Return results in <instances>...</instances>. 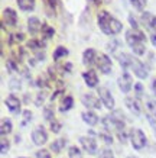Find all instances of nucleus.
Returning a JSON list of instances; mask_svg holds the SVG:
<instances>
[{
	"mask_svg": "<svg viewBox=\"0 0 156 158\" xmlns=\"http://www.w3.org/2000/svg\"><path fill=\"white\" fill-rule=\"evenodd\" d=\"M2 20H3V26H16V23H18V13L12 7H6L3 10Z\"/></svg>",
	"mask_w": 156,
	"mask_h": 158,
	"instance_id": "10",
	"label": "nucleus"
},
{
	"mask_svg": "<svg viewBox=\"0 0 156 158\" xmlns=\"http://www.w3.org/2000/svg\"><path fill=\"white\" fill-rule=\"evenodd\" d=\"M95 65L103 74H110L111 73V68H113V64H111V60L109 58V55L100 52L97 54V60H95Z\"/></svg>",
	"mask_w": 156,
	"mask_h": 158,
	"instance_id": "4",
	"label": "nucleus"
},
{
	"mask_svg": "<svg viewBox=\"0 0 156 158\" xmlns=\"http://www.w3.org/2000/svg\"><path fill=\"white\" fill-rule=\"evenodd\" d=\"M65 144H66L65 138L57 139V141H54V142L51 144V149H52V151H54L55 154H59V152H61V149L65 147Z\"/></svg>",
	"mask_w": 156,
	"mask_h": 158,
	"instance_id": "25",
	"label": "nucleus"
},
{
	"mask_svg": "<svg viewBox=\"0 0 156 158\" xmlns=\"http://www.w3.org/2000/svg\"><path fill=\"white\" fill-rule=\"evenodd\" d=\"M13 129V125H12V120L7 119V118H3L2 119V123H0V134L2 136H5V135L10 134Z\"/></svg>",
	"mask_w": 156,
	"mask_h": 158,
	"instance_id": "21",
	"label": "nucleus"
},
{
	"mask_svg": "<svg viewBox=\"0 0 156 158\" xmlns=\"http://www.w3.org/2000/svg\"><path fill=\"white\" fill-rule=\"evenodd\" d=\"M43 2H45L46 7H49L52 12H54V10H55V7L58 6V0H43Z\"/></svg>",
	"mask_w": 156,
	"mask_h": 158,
	"instance_id": "42",
	"label": "nucleus"
},
{
	"mask_svg": "<svg viewBox=\"0 0 156 158\" xmlns=\"http://www.w3.org/2000/svg\"><path fill=\"white\" fill-rule=\"evenodd\" d=\"M35 57H36V60H38V61H43V60H45V52L38 51V52H35Z\"/></svg>",
	"mask_w": 156,
	"mask_h": 158,
	"instance_id": "46",
	"label": "nucleus"
},
{
	"mask_svg": "<svg viewBox=\"0 0 156 158\" xmlns=\"http://www.w3.org/2000/svg\"><path fill=\"white\" fill-rule=\"evenodd\" d=\"M9 148H10L9 141H7L5 136H2V139H0V151H2V154H7Z\"/></svg>",
	"mask_w": 156,
	"mask_h": 158,
	"instance_id": "32",
	"label": "nucleus"
},
{
	"mask_svg": "<svg viewBox=\"0 0 156 158\" xmlns=\"http://www.w3.org/2000/svg\"><path fill=\"white\" fill-rule=\"evenodd\" d=\"M132 58H133V55H130V54H126V52H122V54H118V55H117L118 64L122 65V68H123V70H127V68H130Z\"/></svg>",
	"mask_w": 156,
	"mask_h": 158,
	"instance_id": "19",
	"label": "nucleus"
},
{
	"mask_svg": "<svg viewBox=\"0 0 156 158\" xmlns=\"http://www.w3.org/2000/svg\"><path fill=\"white\" fill-rule=\"evenodd\" d=\"M117 86H118V89H120V90L123 91L124 94H127L129 91L132 90V87H133V78H132V76H130L129 73H123L122 76L118 77Z\"/></svg>",
	"mask_w": 156,
	"mask_h": 158,
	"instance_id": "9",
	"label": "nucleus"
},
{
	"mask_svg": "<svg viewBox=\"0 0 156 158\" xmlns=\"http://www.w3.org/2000/svg\"><path fill=\"white\" fill-rule=\"evenodd\" d=\"M124 103H126L127 109L132 112L133 115L139 116L142 113V106H140V102H139L137 97H126V99H124Z\"/></svg>",
	"mask_w": 156,
	"mask_h": 158,
	"instance_id": "13",
	"label": "nucleus"
},
{
	"mask_svg": "<svg viewBox=\"0 0 156 158\" xmlns=\"http://www.w3.org/2000/svg\"><path fill=\"white\" fill-rule=\"evenodd\" d=\"M152 91H153V94L156 96V78L152 80Z\"/></svg>",
	"mask_w": 156,
	"mask_h": 158,
	"instance_id": "47",
	"label": "nucleus"
},
{
	"mask_svg": "<svg viewBox=\"0 0 156 158\" xmlns=\"http://www.w3.org/2000/svg\"><path fill=\"white\" fill-rule=\"evenodd\" d=\"M41 29H42V23H41V20L38 19V18H29L28 19V31L30 32L32 35L38 34V32H41Z\"/></svg>",
	"mask_w": 156,
	"mask_h": 158,
	"instance_id": "18",
	"label": "nucleus"
},
{
	"mask_svg": "<svg viewBox=\"0 0 156 158\" xmlns=\"http://www.w3.org/2000/svg\"><path fill=\"white\" fill-rule=\"evenodd\" d=\"M129 22L132 25V29H139V25H137V20L133 15H129Z\"/></svg>",
	"mask_w": 156,
	"mask_h": 158,
	"instance_id": "44",
	"label": "nucleus"
},
{
	"mask_svg": "<svg viewBox=\"0 0 156 158\" xmlns=\"http://www.w3.org/2000/svg\"><path fill=\"white\" fill-rule=\"evenodd\" d=\"M129 139H130V142H132V147L134 149H143L146 147V135L143 132L142 129H139V128H132L130 132H129Z\"/></svg>",
	"mask_w": 156,
	"mask_h": 158,
	"instance_id": "3",
	"label": "nucleus"
},
{
	"mask_svg": "<svg viewBox=\"0 0 156 158\" xmlns=\"http://www.w3.org/2000/svg\"><path fill=\"white\" fill-rule=\"evenodd\" d=\"M82 78H84L85 84L90 87V89H94L98 84V77H97V73L94 70H87V71L82 73Z\"/></svg>",
	"mask_w": 156,
	"mask_h": 158,
	"instance_id": "15",
	"label": "nucleus"
},
{
	"mask_svg": "<svg viewBox=\"0 0 156 158\" xmlns=\"http://www.w3.org/2000/svg\"><path fill=\"white\" fill-rule=\"evenodd\" d=\"M117 138L120 139V142L122 144H126L127 142V134H126V131H120V132H117Z\"/></svg>",
	"mask_w": 156,
	"mask_h": 158,
	"instance_id": "43",
	"label": "nucleus"
},
{
	"mask_svg": "<svg viewBox=\"0 0 156 158\" xmlns=\"http://www.w3.org/2000/svg\"><path fill=\"white\" fill-rule=\"evenodd\" d=\"M68 155H70V158H82L81 149L78 148V147H75V145L70 147V149H68Z\"/></svg>",
	"mask_w": 156,
	"mask_h": 158,
	"instance_id": "29",
	"label": "nucleus"
},
{
	"mask_svg": "<svg viewBox=\"0 0 156 158\" xmlns=\"http://www.w3.org/2000/svg\"><path fill=\"white\" fill-rule=\"evenodd\" d=\"M142 25L150 32V35H156V16L150 12H143L140 16Z\"/></svg>",
	"mask_w": 156,
	"mask_h": 158,
	"instance_id": "6",
	"label": "nucleus"
},
{
	"mask_svg": "<svg viewBox=\"0 0 156 158\" xmlns=\"http://www.w3.org/2000/svg\"><path fill=\"white\" fill-rule=\"evenodd\" d=\"M81 118H82V120H84L88 126H95V125L98 123V116H97V113H94L93 110H85V112H82V113H81Z\"/></svg>",
	"mask_w": 156,
	"mask_h": 158,
	"instance_id": "17",
	"label": "nucleus"
},
{
	"mask_svg": "<svg viewBox=\"0 0 156 158\" xmlns=\"http://www.w3.org/2000/svg\"><path fill=\"white\" fill-rule=\"evenodd\" d=\"M32 141H33V144L38 145V147H41V145H43V144H46L48 132L45 131V128H43L42 125L36 126V128H35V131L32 132Z\"/></svg>",
	"mask_w": 156,
	"mask_h": 158,
	"instance_id": "8",
	"label": "nucleus"
},
{
	"mask_svg": "<svg viewBox=\"0 0 156 158\" xmlns=\"http://www.w3.org/2000/svg\"><path fill=\"white\" fill-rule=\"evenodd\" d=\"M5 103H6V106H7V109L10 110V113L18 115L20 112V100L14 96V94H9L7 99L5 100Z\"/></svg>",
	"mask_w": 156,
	"mask_h": 158,
	"instance_id": "14",
	"label": "nucleus"
},
{
	"mask_svg": "<svg viewBox=\"0 0 156 158\" xmlns=\"http://www.w3.org/2000/svg\"><path fill=\"white\" fill-rule=\"evenodd\" d=\"M147 119H149V122H150L152 128H153V132H155V136H156V119L150 115H147Z\"/></svg>",
	"mask_w": 156,
	"mask_h": 158,
	"instance_id": "45",
	"label": "nucleus"
},
{
	"mask_svg": "<svg viewBox=\"0 0 156 158\" xmlns=\"http://www.w3.org/2000/svg\"><path fill=\"white\" fill-rule=\"evenodd\" d=\"M68 55V49L65 48V47H62V45H59V47H57L55 48V51H54V61H58L59 58H64Z\"/></svg>",
	"mask_w": 156,
	"mask_h": 158,
	"instance_id": "26",
	"label": "nucleus"
},
{
	"mask_svg": "<svg viewBox=\"0 0 156 158\" xmlns=\"http://www.w3.org/2000/svg\"><path fill=\"white\" fill-rule=\"evenodd\" d=\"M51 131L54 134H58L59 131H61V123L58 122V120H52L51 122Z\"/></svg>",
	"mask_w": 156,
	"mask_h": 158,
	"instance_id": "37",
	"label": "nucleus"
},
{
	"mask_svg": "<svg viewBox=\"0 0 156 158\" xmlns=\"http://www.w3.org/2000/svg\"><path fill=\"white\" fill-rule=\"evenodd\" d=\"M41 32H42V36L45 39H51L54 35H55V29L52 28L51 25L48 23H42V29H41Z\"/></svg>",
	"mask_w": 156,
	"mask_h": 158,
	"instance_id": "24",
	"label": "nucleus"
},
{
	"mask_svg": "<svg viewBox=\"0 0 156 158\" xmlns=\"http://www.w3.org/2000/svg\"><path fill=\"white\" fill-rule=\"evenodd\" d=\"M98 158H114V154L110 148H103L98 152Z\"/></svg>",
	"mask_w": 156,
	"mask_h": 158,
	"instance_id": "33",
	"label": "nucleus"
},
{
	"mask_svg": "<svg viewBox=\"0 0 156 158\" xmlns=\"http://www.w3.org/2000/svg\"><path fill=\"white\" fill-rule=\"evenodd\" d=\"M9 87L12 89V90H20V80H18V78H12L9 83Z\"/></svg>",
	"mask_w": 156,
	"mask_h": 158,
	"instance_id": "36",
	"label": "nucleus"
},
{
	"mask_svg": "<svg viewBox=\"0 0 156 158\" xmlns=\"http://www.w3.org/2000/svg\"><path fill=\"white\" fill-rule=\"evenodd\" d=\"M43 116H45V119H46L48 122L55 120V112H54V107H52V106H45V109H43Z\"/></svg>",
	"mask_w": 156,
	"mask_h": 158,
	"instance_id": "28",
	"label": "nucleus"
},
{
	"mask_svg": "<svg viewBox=\"0 0 156 158\" xmlns=\"http://www.w3.org/2000/svg\"><path fill=\"white\" fill-rule=\"evenodd\" d=\"M45 96H46V94H45V91H41V93H39L38 96H36L35 105H36V106H41V105H42L43 102H45Z\"/></svg>",
	"mask_w": 156,
	"mask_h": 158,
	"instance_id": "41",
	"label": "nucleus"
},
{
	"mask_svg": "<svg viewBox=\"0 0 156 158\" xmlns=\"http://www.w3.org/2000/svg\"><path fill=\"white\" fill-rule=\"evenodd\" d=\"M98 97H100V100H101V103H103L109 110L114 109V105H116V103H114V97L111 96V93H110V90L107 87H100Z\"/></svg>",
	"mask_w": 156,
	"mask_h": 158,
	"instance_id": "7",
	"label": "nucleus"
},
{
	"mask_svg": "<svg viewBox=\"0 0 156 158\" xmlns=\"http://www.w3.org/2000/svg\"><path fill=\"white\" fill-rule=\"evenodd\" d=\"M118 45H120V42H118V41H116V39H113L111 42L107 44V49H109V51H111V52H114V51L117 49Z\"/></svg>",
	"mask_w": 156,
	"mask_h": 158,
	"instance_id": "40",
	"label": "nucleus"
},
{
	"mask_svg": "<svg viewBox=\"0 0 156 158\" xmlns=\"http://www.w3.org/2000/svg\"><path fill=\"white\" fill-rule=\"evenodd\" d=\"M127 158H137V157H136V155H129Z\"/></svg>",
	"mask_w": 156,
	"mask_h": 158,
	"instance_id": "48",
	"label": "nucleus"
},
{
	"mask_svg": "<svg viewBox=\"0 0 156 158\" xmlns=\"http://www.w3.org/2000/svg\"><path fill=\"white\" fill-rule=\"evenodd\" d=\"M18 6L23 12H30L36 6V0H18Z\"/></svg>",
	"mask_w": 156,
	"mask_h": 158,
	"instance_id": "20",
	"label": "nucleus"
},
{
	"mask_svg": "<svg viewBox=\"0 0 156 158\" xmlns=\"http://www.w3.org/2000/svg\"><path fill=\"white\" fill-rule=\"evenodd\" d=\"M95 60H97V52H95V49H93V48L85 49L84 54H82V64H84L85 67H90V65L95 64Z\"/></svg>",
	"mask_w": 156,
	"mask_h": 158,
	"instance_id": "16",
	"label": "nucleus"
},
{
	"mask_svg": "<svg viewBox=\"0 0 156 158\" xmlns=\"http://www.w3.org/2000/svg\"><path fill=\"white\" fill-rule=\"evenodd\" d=\"M126 42L137 57H142L146 54V36L140 29L126 31Z\"/></svg>",
	"mask_w": 156,
	"mask_h": 158,
	"instance_id": "2",
	"label": "nucleus"
},
{
	"mask_svg": "<svg viewBox=\"0 0 156 158\" xmlns=\"http://www.w3.org/2000/svg\"><path fill=\"white\" fill-rule=\"evenodd\" d=\"M146 107H147V115L153 116L156 119V100L155 99H147L146 100Z\"/></svg>",
	"mask_w": 156,
	"mask_h": 158,
	"instance_id": "27",
	"label": "nucleus"
},
{
	"mask_svg": "<svg viewBox=\"0 0 156 158\" xmlns=\"http://www.w3.org/2000/svg\"><path fill=\"white\" fill-rule=\"evenodd\" d=\"M72 106H74V99L71 96H64L61 100V105H59V110L68 112L70 109H72Z\"/></svg>",
	"mask_w": 156,
	"mask_h": 158,
	"instance_id": "23",
	"label": "nucleus"
},
{
	"mask_svg": "<svg viewBox=\"0 0 156 158\" xmlns=\"http://www.w3.org/2000/svg\"><path fill=\"white\" fill-rule=\"evenodd\" d=\"M32 120V112L30 110H23V120H22V126H26Z\"/></svg>",
	"mask_w": 156,
	"mask_h": 158,
	"instance_id": "35",
	"label": "nucleus"
},
{
	"mask_svg": "<svg viewBox=\"0 0 156 158\" xmlns=\"http://www.w3.org/2000/svg\"><path fill=\"white\" fill-rule=\"evenodd\" d=\"M81 102H82V105L87 106L88 109H100V107H101V100H100V97H97L95 94H93V93L84 94V96L81 97Z\"/></svg>",
	"mask_w": 156,
	"mask_h": 158,
	"instance_id": "11",
	"label": "nucleus"
},
{
	"mask_svg": "<svg viewBox=\"0 0 156 158\" xmlns=\"http://www.w3.org/2000/svg\"><path fill=\"white\" fill-rule=\"evenodd\" d=\"M130 68L133 70V73H134V76L139 77L140 80H145V78H147V76H149V71H147V67L143 64L140 60H137V58L133 57L132 58V64H130Z\"/></svg>",
	"mask_w": 156,
	"mask_h": 158,
	"instance_id": "5",
	"label": "nucleus"
},
{
	"mask_svg": "<svg viewBox=\"0 0 156 158\" xmlns=\"http://www.w3.org/2000/svg\"><path fill=\"white\" fill-rule=\"evenodd\" d=\"M36 158H51V154L48 149H39L36 151Z\"/></svg>",
	"mask_w": 156,
	"mask_h": 158,
	"instance_id": "38",
	"label": "nucleus"
},
{
	"mask_svg": "<svg viewBox=\"0 0 156 158\" xmlns=\"http://www.w3.org/2000/svg\"><path fill=\"white\" fill-rule=\"evenodd\" d=\"M20 158H26V157H20Z\"/></svg>",
	"mask_w": 156,
	"mask_h": 158,
	"instance_id": "49",
	"label": "nucleus"
},
{
	"mask_svg": "<svg viewBox=\"0 0 156 158\" xmlns=\"http://www.w3.org/2000/svg\"><path fill=\"white\" fill-rule=\"evenodd\" d=\"M134 91H136V97H137V99L143 96V86H142V83H136V84H134Z\"/></svg>",
	"mask_w": 156,
	"mask_h": 158,
	"instance_id": "39",
	"label": "nucleus"
},
{
	"mask_svg": "<svg viewBox=\"0 0 156 158\" xmlns=\"http://www.w3.org/2000/svg\"><path fill=\"white\" fill-rule=\"evenodd\" d=\"M28 48L35 51V52L42 51L45 48V41H42V39H30V41H28Z\"/></svg>",
	"mask_w": 156,
	"mask_h": 158,
	"instance_id": "22",
	"label": "nucleus"
},
{
	"mask_svg": "<svg viewBox=\"0 0 156 158\" xmlns=\"http://www.w3.org/2000/svg\"><path fill=\"white\" fill-rule=\"evenodd\" d=\"M97 22H98V28L100 31L106 35H117L122 32L123 29V25L118 19H116L114 16L106 12V10H101L98 13V18H97Z\"/></svg>",
	"mask_w": 156,
	"mask_h": 158,
	"instance_id": "1",
	"label": "nucleus"
},
{
	"mask_svg": "<svg viewBox=\"0 0 156 158\" xmlns=\"http://www.w3.org/2000/svg\"><path fill=\"white\" fill-rule=\"evenodd\" d=\"M98 136H100V139H103V141H104V144H107V145L113 144V136H111V134H110V132H107V131L100 132Z\"/></svg>",
	"mask_w": 156,
	"mask_h": 158,
	"instance_id": "31",
	"label": "nucleus"
},
{
	"mask_svg": "<svg viewBox=\"0 0 156 158\" xmlns=\"http://www.w3.org/2000/svg\"><path fill=\"white\" fill-rule=\"evenodd\" d=\"M130 3H132V6L136 10H140V12H142V10L146 7L147 0H130Z\"/></svg>",
	"mask_w": 156,
	"mask_h": 158,
	"instance_id": "30",
	"label": "nucleus"
},
{
	"mask_svg": "<svg viewBox=\"0 0 156 158\" xmlns=\"http://www.w3.org/2000/svg\"><path fill=\"white\" fill-rule=\"evenodd\" d=\"M10 44H19L22 41H25V35L23 34H13L10 35Z\"/></svg>",
	"mask_w": 156,
	"mask_h": 158,
	"instance_id": "34",
	"label": "nucleus"
},
{
	"mask_svg": "<svg viewBox=\"0 0 156 158\" xmlns=\"http://www.w3.org/2000/svg\"><path fill=\"white\" fill-rule=\"evenodd\" d=\"M80 144L84 148V151H87L90 155H94L97 152V142H95V139L93 136H81Z\"/></svg>",
	"mask_w": 156,
	"mask_h": 158,
	"instance_id": "12",
	"label": "nucleus"
}]
</instances>
